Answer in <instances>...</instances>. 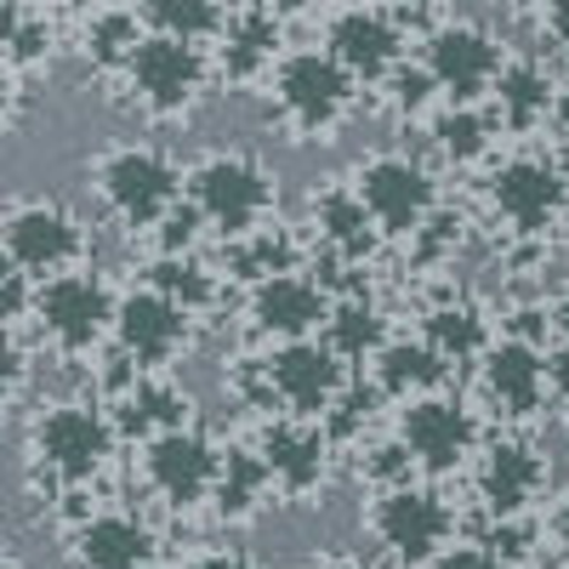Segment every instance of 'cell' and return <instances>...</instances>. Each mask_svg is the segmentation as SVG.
<instances>
[{
	"label": "cell",
	"instance_id": "obj_3",
	"mask_svg": "<svg viewBox=\"0 0 569 569\" xmlns=\"http://www.w3.org/2000/svg\"><path fill=\"white\" fill-rule=\"evenodd\" d=\"M188 206L222 240H251L279 211V171L251 149H206L188 166Z\"/></svg>",
	"mask_w": 569,
	"mask_h": 569
},
{
	"label": "cell",
	"instance_id": "obj_38",
	"mask_svg": "<svg viewBox=\"0 0 569 569\" xmlns=\"http://www.w3.org/2000/svg\"><path fill=\"white\" fill-rule=\"evenodd\" d=\"M547 388H552V405L569 416V342L547 348Z\"/></svg>",
	"mask_w": 569,
	"mask_h": 569
},
{
	"label": "cell",
	"instance_id": "obj_31",
	"mask_svg": "<svg viewBox=\"0 0 569 569\" xmlns=\"http://www.w3.org/2000/svg\"><path fill=\"white\" fill-rule=\"evenodd\" d=\"M421 337L433 342L450 365H479V359L496 348L485 308H472V302H461V297H445V302L427 308V313H421Z\"/></svg>",
	"mask_w": 569,
	"mask_h": 569
},
{
	"label": "cell",
	"instance_id": "obj_28",
	"mask_svg": "<svg viewBox=\"0 0 569 569\" xmlns=\"http://www.w3.org/2000/svg\"><path fill=\"white\" fill-rule=\"evenodd\" d=\"M427 142L433 154L456 171L467 166H485L501 142V120L490 114V103H439L433 120H427Z\"/></svg>",
	"mask_w": 569,
	"mask_h": 569
},
{
	"label": "cell",
	"instance_id": "obj_19",
	"mask_svg": "<svg viewBox=\"0 0 569 569\" xmlns=\"http://www.w3.org/2000/svg\"><path fill=\"white\" fill-rule=\"evenodd\" d=\"M547 479H552V467L541 445L518 439V433L485 439L479 461H472V490H479L490 518H530V507L547 496Z\"/></svg>",
	"mask_w": 569,
	"mask_h": 569
},
{
	"label": "cell",
	"instance_id": "obj_14",
	"mask_svg": "<svg viewBox=\"0 0 569 569\" xmlns=\"http://www.w3.org/2000/svg\"><path fill=\"white\" fill-rule=\"evenodd\" d=\"M268 405H279V416H308L325 421L342 405V393L353 388L348 359L330 348L325 337H302V342H273L268 353Z\"/></svg>",
	"mask_w": 569,
	"mask_h": 569
},
{
	"label": "cell",
	"instance_id": "obj_42",
	"mask_svg": "<svg viewBox=\"0 0 569 569\" xmlns=\"http://www.w3.org/2000/svg\"><path fill=\"white\" fill-rule=\"evenodd\" d=\"M308 569H376V563H365V558H353V552H325V558H313Z\"/></svg>",
	"mask_w": 569,
	"mask_h": 569
},
{
	"label": "cell",
	"instance_id": "obj_21",
	"mask_svg": "<svg viewBox=\"0 0 569 569\" xmlns=\"http://www.w3.org/2000/svg\"><path fill=\"white\" fill-rule=\"evenodd\" d=\"M217 52V80L233 91H268L273 69L284 63V18H273L262 0H246L233 7L222 40L211 46Z\"/></svg>",
	"mask_w": 569,
	"mask_h": 569
},
{
	"label": "cell",
	"instance_id": "obj_33",
	"mask_svg": "<svg viewBox=\"0 0 569 569\" xmlns=\"http://www.w3.org/2000/svg\"><path fill=\"white\" fill-rule=\"evenodd\" d=\"M149 34H171V40H194V46H217L233 7L228 0H137Z\"/></svg>",
	"mask_w": 569,
	"mask_h": 569
},
{
	"label": "cell",
	"instance_id": "obj_16",
	"mask_svg": "<svg viewBox=\"0 0 569 569\" xmlns=\"http://www.w3.org/2000/svg\"><path fill=\"white\" fill-rule=\"evenodd\" d=\"M337 450H342L337 433L308 416H268L257 433V456L279 501H313L330 485V472H337Z\"/></svg>",
	"mask_w": 569,
	"mask_h": 569
},
{
	"label": "cell",
	"instance_id": "obj_34",
	"mask_svg": "<svg viewBox=\"0 0 569 569\" xmlns=\"http://www.w3.org/2000/svg\"><path fill=\"white\" fill-rule=\"evenodd\" d=\"M142 279H149L154 291H166L171 302H182L188 313H211L222 302V273H211L200 257H154L142 268Z\"/></svg>",
	"mask_w": 569,
	"mask_h": 569
},
{
	"label": "cell",
	"instance_id": "obj_18",
	"mask_svg": "<svg viewBox=\"0 0 569 569\" xmlns=\"http://www.w3.org/2000/svg\"><path fill=\"white\" fill-rule=\"evenodd\" d=\"M330 308H337V297H330L308 268H297V273H273V279L246 284V319H251V330H257V337H262L268 348H273V342L325 337Z\"/></svg>",
	"mask_w": 569,
	"mask_h": 569
},
{
	"label": "cell",
	"instance_id": "obj_27",
	"mask_svg": "<svg viewBox=\"0 0 569 569\" xmlns=\"http://www.w3.org/2000/svg\"><path fill=\"white\" fill-rule=\"evenodd\" d=\"M450 370H456V365H450L433 342H427V337H393L382 353L370 359V382L382 388L388 399L410 405V399H421V393H439Z\"/></svg>",
	"mask_w": 569,
	"mask_h": 569
},
{
	"label": "cell",
	"instance_id": "obj_7",
	"mask_svg": "<svg viewBox=\"0 0 569 569\" xmlns=\"http://www.w3.org/2000/svg\"><path fill=\"white\" fill-rule=\"evenodd\" d=\"M0 240H7V268L29 273L34 284L74 273V268H91V222L52 194L12 200Z\"/></svg>",
	"mask_w": 569,
	"mask_h": 569
},
{
	"label": "cell",
	"instance_id": "obj_10",
	"mask_svg": "<svg viewBox=\"0 0 569 569\" xmlns=\"http://www.w3.org/2000/svg\"><path fill=\"white\" fill-rule=\"evenodd\" d=\"M370 536L393 563L405 569H427L450 541H456V507L433 490V485H388L370 501Z\"/></svg>",
	"mask_w": 569,
	"mask_h": 569
},
{
	"label": "cell",
	"instance_id": "obj_35",
	"mask_svg": "<svg viewBox=\"0 0 569 569\" xmlns=\"http://www.w3.org/2000/svg\"><path fill=\"white\" fill-rule=\"evenodd\" d=\"M382 98H388V109L399 114V120H433V109H439V80L427 74V63L421 58H410V63H399L388 80H382Z\"/></svg>",
	"mask_w": 569,
	"mask_h": 569
},
{
	"label": "cell",
	"instance_id": "obj_23",
	"mask_svg": "<svg viewBox=\"0 0 569 569\" xmlns=\"http://www.w3.org/2000/svg\"><path fill=\"white\" fill-rule=\"evenodd\" d=\"M308 222H313V246L330 251V257H342V262H353V268H365L376 257V246L388 240V233L376 228L370 206L359 200L353 177L348 182L337 177V182L313 188V194H308Z\"/></svg>",
	"mask_w": 569,
	"mask_h": 569
},
{
	"label": "cell",
	"instance_id": "obj_11",
	"mask_svg": "<svg viewBox=\"0 0 569 569\" xmlns=\"http://www.w3.org/2000/svg\"><path fill=\"white\" fill-rule=\"evenodd\" d=\"M319 46L330 58H337L359 86H376L382 91V80L410 63V18L399 7H388V0H353V7H337L325 18V34Z\"/></svg>",
	"mask_w": 569,
	"mask_h": 569
},
{
	"label": "cell",
	"instance_id": "obj_12",
	"mask_svg": "<svg viewBox=\"0 0 569 569\" xmlns=\"http://www.w3.org/2000/svg\"><path fill=\"white\" fill-rule=\"evenodd\" d=\"M485 200L496 211V222H507L518 240L541 246L547 233L569 217V188L558 177L552 154H507L490 166L485 177Z\"/></svg>",
	"mask_w": 569,
	"mask_h": 569
},
{
	"label": "cell",
	"instance_id": "obj_15",
	"mask_svg": "<svg viewBox=\"0 0 569 569\" xmlns=\"http://www.w3.org/2000/svg\"><path fill=\"white\" fill-rule=\"evenodd\" d=\"M507 58H512L507 46L485 23H467V18H445L421 34V63L439 80L445 103H490Z\"/></svg>",
	"mask_w": 569,
	"mask_h": 569
},
{
	"label": "cell",
	"instance_id": "obj_8",
	"mask_svg": "<svg viewBox=\"0 0 569 569\" xmlns=\"http://www.w3.org/2000/svg\"><path fill=\"white\" fill-rule=\"evenodd\" d=\"M353 188L359 200L370 206L376 228L388 240H416V233L433 222L445 206H439V177L427 160L405 154V149H376L353 166Z\"/></svg>",
	"mask_w": 569,
	"mask_h": 569
},
{
	"label": "cell",
	"instance_id": "obj_32",
	"mask_svg": "<svg viewBox=\"0 0 569 569\" xmlns=\"http://www.w3.org/2000/svg\"><path fill=\"white\" fill-rule=\"evenodd\" d=\"M325 342L337 348L348 365H370L376 353L393 342V337H388V313L376 308L365 291L337 297V308H330V325H325Z\"/></svg>",
	"mask_w": 569,
	"mask_h": 569
},
{
	"label": "cell",
	"instance_id": "obj_13",
	"mask_svg": "<svg viewBox=\"0 0 569 569\" xmlns=\"http://www.w3.org/2000/svg\"><path fill=\"white\" fill-rule=\"evenodd\" d=\"M200 337V313H188L182 302H171L166 291H154L149 279L120 291V319H114V348L149 376H166L171 365H182L194 353Z\"/></svg>",
	"mask_w": 569,
	"mask_h": 569
},
{
	"label": "cell",
	"instance_id": "obj_6",
	"mask_svg": "<svg viewBox=\"0 0 569 569\" xmlns=\"http://www.w3.org/2000/svg\"><path fill=\"white\" fill-rule=\"evenodd\" d=\"M114 319H120V291L91 268L58 273L34 291L40 353L52 348L58 359H91L103 342H114Z\"/></svg>",
	"mask_w": 569,
	"mask_h": 569
},
{
	"label": "cell",
	"instance_id": "obj_25",
	"mask_svg": "<svg viewBox=\"0 0 569 569\" xmlns=\"http://www.w3.org/2000/svg\"><path fill=\"white\" fill-rule=\"evenodd\" d=\"M142 40H149V23H142L137 0H98V7L80 18V29H74L80 58L91 63V74H103L109 86L126 74V63L137 58Z\"/></svg>",
	"mask_w": 569,
	"mask_h": 569
},
{
	"label": "cell",
	"instance_id": "obj_4",
	"mask_svg": "<svg viewBox=\"0 0 569 569\" xmlns=\"http://www.w3.org/2000/svg\"><path fill=\"white\" fill-rule=\"evenodd\" d=\"M120 445H126L120 421L98 399L40 405L34 421H29V461H34V472H46V479H58L69 490H86L114 461Z\"/></svg>",
	"mask_w": 569,
	"mask_h": 569
},
{
	"label": "cell",
	"instance_id": "obj_45",
	"mask_svg": "<svg viewBox=\"0 0 569 569\" xmlns=\"http://www.w3.org/2000/svg\"><path fill=\"white\" fill-rule=\"evenodd\" d=\"M23 7H46V12H52V7H58V0H23Z\"/></svg>",
	"mask_w": 569,
	"mask_h": 569
},
{
	"label": "cell",
	"instance_id": "obj_40",
	"mask_svg": "<svg viewBox=\"0 0 569 569\" xmlns=\"http://www.w3.org/2000/svg\"><path fill=\"white\" fill-rule=\"evenodd\" d=\"M547 536H552V547H558V558L569 563V496L552 507V518H547Z\"/></svg>",
	"mask_w": 569,
	"mask_h": 569
},
{
	"label": "cell",
	"instance_id": "obj_24",
	"mask_svg": "<svg viewBox=\"0 0 569 569\" xmlns=\"http://www.w3.org/2000/svg\"><path fill=\"white\" fill-rule=\"evenodd\" d=\"M563 86L541 58H507L496 91H490V114L501 120L507 137H536L541 126H552Z\"/></svg>",
	"mask_w": 569,
	"mask_h": 569
},
{
	"label": "cell",
	"instance_id": "obj_43",
	"mask_svg": "<svg viewBox=\"0 0 569 569\" xmlns=\"http://www.w3.org/2000/svg\"><path fill=\"white\" fill-rule=\"evenodd\" d=\"M552 160H558V177H563V188H569V137H558V149H552Z\"/></svg>",
	"mask_w": 569,
	"mask_h": 569
},
{
	"label": "cell",
	"instance_id": "obj_22",
	"mask_svg": "<svg viewBox=\"0 0 569 569\" xmlns=\"http://www.w3.org/2000/svg\"><path fill=\"white\" fill-rule=\"evenodd\" d=\"M69 558L74 569H154L160 541L149 530V518H137L126 507H103L69 530Z\"/></svg>",
	"mask_w": 569,
	"mask_h": 569
},
{
	"label": "cell",
	"instance_id": "obj_37",
	"mask_svg": "<svg viewBox=\"0 0 569 569\" xmlns=\"http://www.w3.org/2000/svg\"><path fill=\"white\" fill-rule=\"evenodd\" d=\"M541 40L569 63V0H547L541 7Z\"/></svg>",
	"mask_w": 569,
	"mask_h": 569
},
{
	"label": "cell",
	"instance_id": "obj_26",
	"mask_svg": "<svg viewBox=\"0 0 569 569\" xmlns=\"http://www.w3.org/2000/svg\"><path fill=\"white\" fill-rule=\"evenodd\" d=\"M109 410L120 421V433L137 439V445H149L160 433H177V427H194V399H188L171 376H149V370H142L126 393H114Z\"/></svg>",
	"mask_w": 569,
	"mask_h": 569
},
{
	"label": "cell",
	"instance_id": "obj_5",
	"mask_svg": "<svg viewBox=\"0 0 569 569\" xmlns=\"http://www.w3.org/2000/svg\"><path fill=\"white\" fill-rule=\"evenodd\" d=\"M268 98L291 142H337V131L359 109V80L325 46H302V52H284V63L273 69Z\"/></svg>",
	"mask_w": 569,
	"mask_h": 569
},
{
	"label": "cell",
	"instance_id": "obj_2",
	"mask_svg": "<svg viewBox=\"0 0 569 569\" xmlns=\"http://www.w3.org/2000/svg\"><path fill=\"white\" fill-rule=\"evenodd\" d=\"M91 194H98L109 222L131 233H154L188 200V171L160 142H114L91 160Z\"/></svg>",
	"mask_w": 569,
	"mask_h": 569
},
{
	"label": "cell",
	"instance_id": "obj_1",
	"mask_svg": "<svg viewBox=\"0 0 569 569\" xmlns=\"http://www.w3.org/2000/svg\"><path fill=\"white\" fill-rule=\"evenodd\" d=\"M114 86L126 91V109L142 114L149 126H182V120H194V109L211 98V86H222V80H217V52L211 46L149 34Z\"/></svg>",
	"mask_w": 569,
	"mask_h": 569
},
{
	"label": "cell",
	"instance_id": "obj_44",
	"mask_svg": "<svg viewBox=\"0 0 569 569\" xmlns=\"http://www.w3.org/2000/svg\"><path fill=\"white\" fill-rule=\"evenodd\" d=\"M507 7H518V12H530V7H547V0H507Z\"/></svg>",
	"mask_w": 569,
	"mask_h": 569
},
{
	"label": "cell",
	"instance_id": "obj_36",
	"mask_svg": "<svg viewBox=\"0 0 569 569\" xmlns=\"http://www.w3.org/2000/svg\"><path fill=\"white\" fill-rule=\"evenodd\" d=\"M427 569H518L512 558H501L490 541H450Z\"/></svg>",
	"mask_w": 569,
	"mask_h": 569
},
{
	"label": "cell",
	"instance_id": "obj_17",
	"mask_svg": "<svg viewBox=\"0 0 569 569\" xmlns=\"http://www.w3.org/2000/svg\"><path fill=\"white\" fill-rule=\"evenodd\" d=\"M222 456L200 427H177V433H160L142 445V490H149L160 507L171 512H194L217 496L222 479Z\"/></svg>",
	"mask_w": 569,
	"mask_h": 569
},
{
	"label": "cell",
	"instance_id": "obj_39",
	"mask_svg": "<svg viewBox=\"0 0 569 569\" xmlns=\"http://www.w3.org/2000/svg\"><path fill=\"white\" fill-rule=\"evenodd\" d=\"M182 569H262L251 552H240V547H211V552H194Z\"/></svg>",
	"mask_w": 569,
	"mask_h": 569
},
{
	"label": "cell",
	"instance_id": "obj_29",
	"mask_svg": "<svg viewBox=\"0 0 569 569\" xmlns=\"http://www.w3.org/2000/svg\"><path fill=\"white\" fill-rule=\"evenodd\" d=\"M63 46V29L58 18L46 7H23V0H12L7 7V80H12V103L29 98V80L52 69Z\"/></svg>",
	"mask_w": 569,
	"mask_h": 569
},
{
	"label": "cell",
	"instance_id": "obj_9",
	"mask_svg": "<svg viewBox=\"0 0 569 569\" xmlns=\"http://www.w3.org/2000/svg\"><path fill=\"white\" fill-rule=\"evenodd\" d=\"M393 433L405 439L416 472L427 479H450V472H472L485 450V421L467 399H450V393H421L410 405H399V421Z\"/></svg>",
	"mask_w": 569,
	"mask_h": 569
},
{
	"label": "cell",
	"instance_id": "obj_20",
	"mask_svg": "<svg viewBox=\"0 0 569 569\" xmlns=\"http://www.w3.org/2000/svg\"><path fill=\"white\" fill-rule=\"evenodd\" d=\"M479 399L501 416V421H536L552 399L547 388V348L530 337H501L485 359H479Z\"/></svg>",
	"mask_w": 569,
	"mask_h": 569
},
{
	"label": "cell",
	"instance_id": "obj_30",
	"mask_svg": "<svg viewBox=\"0 0 569 569\" xmlns=\"http://www.w3.org/2000/svg\"><path fill=\"white\" fill-rule=\"evenodd\" d=\"M268 501H279V496H273V479H268V467H262L257 445H251V450H228V456H222L217 496H211L217 518L240 530V525H257V518L268 512Z\"/></svg>",
	"mask_w": 569,
	"mask_h": 569
},
{
	"label": "cell",
	"instance_id": "obj_41",
	"mask_svg": "<svg viewBox=\"0 0 569 569\" xmlns=\"http://www.w3.org/2000/svg\"><path fill=\"white\" fill-rule=\"evenodd\" d=\"M262 7H268L273 18H284V23H291V18H308V12H319L325 0H262Z\"/></svg>",
	"mask_w": 569,
	"mask_h": 569
}]
</instances>
